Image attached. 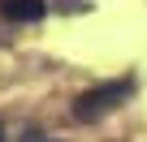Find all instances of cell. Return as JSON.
Segmentation results:
<instances>
[{
  "mask_svg": "<svg viewBox=\"0 0 147 142\" xmlns=\"http://www.w3.org/2000/svg\"><path fill=\"white\" fill-rule=\"evenodd\" d=\"M130 95H134V78L100 82V86H91V91H82L78 99H74V116H78V121H100V116H108L117 103H125Z\"/></svg>",
  "mask_w": 147,
  "mask_h": 142,
  "instance_id": "cell-1",
  "label": "cell"
},
{
  "mask_svg": "<svg viewBox=\"0 0 147 142\" xmlns=\"http://www.w3.org/2000/svg\"><path fill=\"white\" fill-rule=\"evenodd\" d=\"M43 9H48L43 0H0V13L9 22H39Z\"/></svg>",
  "mask_w": 147,
  "mask_h": 142,
  "instance_id": "cell-2",
  "label": "cell"
},
{
  "mask_svg": "<svg viewBox=\"0 0 147 142\" xmlns=\"http://www.w3.org/2000/svg\"><path fill=\"white\" fill-rule=\"evenodd\" d=\"M26 142H43V138H26Z\"/></svg>",
  "mask_w": 147,
  "mask_h": 142,
  "instance_id": "cell-3",
  "label": "cell"
},
{
  "mask_svg": "<svg viewBox=\"0 0 147 142\" xmlns=\"http://www.w3.org/2000/svg\"><path fill=\"white\" fill-rule=\"evenodd\" d=\"M0 142H5V129H0Z\"/></svg>",
  "mask_w": 147,
  "mask_h": 142,
  "instance_id": "cell-4",
  "label": "cell"
}]
</instances>
